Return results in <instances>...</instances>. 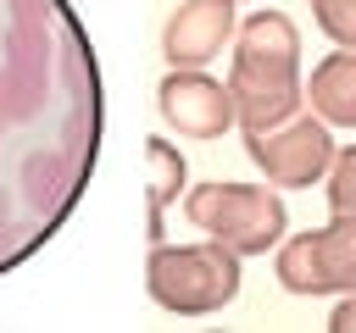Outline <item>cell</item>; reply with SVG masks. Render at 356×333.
<instances>
[{
	"mask_svg": "<svg viewBox=\"0 0 356 333\" xmlns=\"http://www.w3.org/2000/svg\"><path fill=\"white\" fill-rule=\"evenodd\" d=\"M106 128V89L72 0H0V278L78 211Z\"/></svg>",
	"mask_w": 356,
	"mask_h": 333,
	"instance_id": "1",
	"label": "cell"
},
{
	"mask_svg": "<svg viewBox=\"0 0 356 333\" xmlns=\"http://www.w3.org/2000/svg\"><path fill=\"white\" fill-rule=\"evenodd\" d=\"M228 94L234 117L245 133L273 128L306 105L300 89V33L284 11H250L234 33V61H228Z\"/></svg>",
	"mask_w": 356,
	"mask_h": 333,
	"instance_id": "2",
	"label": "cell"
},
{
	"mask_svg": "<svg viewBox=\"0 0 356 333\" xmlns=\"http://www.w3.org/2000/svg\"><path fill=\"white\" fill-rule=\"evenodd\" d=\"M145 289L172 316H211L239 300V255L217 239L156 244L145 261Z\"/></svg>",
	"mask_w": 356,
	"mask_h": 333,
	"instance_id": "3",
	"label": "cell"
},
{
	"mask_svg": "<svg viewBox=\"0 0 356 333\" xmlns=\"http://www.w3.org/2000/svg\"><path fill=\"white\" fill-rule=\"evenodd\" d=\"M184 216L206 239L228 244L239 261L278 250L284 244V228H289L284 200L273 189H261V183H200V189L184 194Z\"/></svg>",
	"mask_w": 356,
	"mask_h": 333,
	"instance_id": "4",
	"label": "cell"
},
{
	"mask_svg": "<svg viewBox=\"0 0 356 333\" xmlns=\"http://www.w3.org/2000/svg\"><path fill=\"white\" fill-rule=\"evenodd\" d=\"M245 155L256 161V172L273 183V189H312L328 178L334 166V133L317 111H295L273 128H256L245 133Z\"/></svg>",
	"mask_w": 356,
	"mask_h": 333,
	"instance_id": "5",
	"label": "cell"
},
{
	"mask_svg": "<svg viewBox=\"0 0 356 333\" xmlns=\"http://www.w3.org/2000/svg\"><path fill=\"white\" fill-rule=\"evenodd\" d=\"M273 272L289 294H350L356 289V216H328V228L284 239Z\"/></svg>",
	"mask_w": 356,
	"mask_h": 333,
	"instance_id": "6",
	"label": "cell"
},
{
	"mask_svg": "<svg viewBox=\"0 0 356 333\" xmlns=\"http://www.w3.org/2000/svg\"><path fill=\"white\" fill-rule=\"evenodd\" d=\"M156 111L178 139H222L228 128H239L228 83L206 78L200 67H167V78L156 83Z\"/></svg>",
	"mask_w": 356,
	"mask_h": 333,
	"instance_id": "7",
	"label": "cell"
},
{
	"mask_svg": "<svg viewBox=\"0 0 356 333\" xmlns=\"http://www.w3.org/2000/svg\"><path fill=\"white\" fill-rule=\"evenodd\" d=\"M234 0H178V11L161 22V56L167 67H206L222 56V44H234Z\"/></svg>",
	"mask_w": 356,
	"mask_h": 333,
	"instance_id": "8",
	"label": "cell"
},
{
	"mask_svg": "<svg viewBox=\"0 0 356 333\" xmlns=\"http://www.w3.org/2000/svg\"><path fill=\"white\" fill-rule=\"evenodd\" d=\"M306 105L328 122V128H356V50H334L312 67L306 83Z\"/></svg>",
	"mask_w": 356,
	"mask_h": 333,
	"instance_id": "9",
	"label": "cell"
},
{
	"mask_svg": "<svg viewBox=\"0 0 356 333\" xmlns=\"http://www.w3.org/2000/svg\"><path fill=\"white\" fill-rule=\"evenodd\" d=\"M145 233H150V244H161V211L178 200V189L189 183V166H184V155H178V144H167V139H145Z\"/></svg>",
	"mask_w": 356,
	"mask_h": 333,
	"instance_id": "10",
	"label": "cell"
},
{
	"mask_svg": "<svg viewBox=\"0 0 356 333\" xmlns=\"http://www.w3.org/2000/svg\"><path fill=\"white\" fill-rule=\"evenodd\" d=\"M323 194H328V211L334 216H356V144L334 150V166L323 178Z\"/></svg>",
	"mask_w": 356,
	"mask_h": 333,
	"instance_id": "11",
	"label": "cell"
},
{
	"mask_svg": "<svg viewBox=\"0 0 356 333\" xmlns=\"http://www.w3.org/2000/svg\"><path fill=\"white\" fill-rule=\"evenodd\" d=\"M312 17L334 44L356 50V0H312Z\"/></svg>",
	"mask_w": 356,
	"mask_h": 333,
	"instance_id": "12",
	"label": "cell"
},
{
	"mask_svg": "<svg viewBox=\"0 0 356 333\" xmlns=\"http://www.w3.org/2000/svg\"><path fill=\"white\" fill-rule=\"evenodd\" d=\"M328 333H356V289L334 305V316H328Z\"/></svg>",
	"mask_w": 356,
	"mask_h": 333,
	"instance_id": "13",
	"label": "cell"
}]
</instances>
